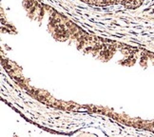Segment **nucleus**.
I'll return each mask as SVG.
<instances>
[]
</instances>
